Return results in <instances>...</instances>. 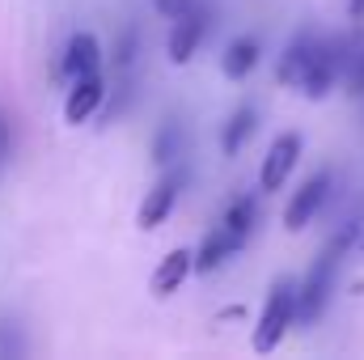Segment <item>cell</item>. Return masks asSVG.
Listing matches in <instances>:
<instances>
[{"instance_id": "cell-1", "label": "cell", "mask_w": 364, "mask_h": 360, "mask_svg": "<svg viewBox=\"0 0 364 360\" xmlns=\"http://www.w3.org/2000/svg\"><path fill=\"white\" fill-rule=\"evenodd\" d=\"M352 242H356V221H348V225L318 250V259L309 263L305 280L296 284V322H301V327H314V322L326 314V305H331V297H335V284H339V271H343V259H348Z\"/></svg>"}, {"instance_id": "cell-2", "label": "cell", "mask_w": 364, "mask_h": 360, "mask_svg": "<svg viewBox=\"0 0 364 360\" xmlns=\"http://www.w3.org/2000/svg\"><path fill=\"white\" fill-rule=\"evenodd\" d=\"M356 47H360L356 34H326V38H318V51H314V60H309V73H305V81H301V93H305V97H326V93L343 81V73H348Z\"/></svg>"}, {"instance_id": "cell-3", "label": "cell", "mask_w": 364, "mask_h": 360, "mask_svg": "<svg viewBox=\"0 0 364 360\" xmlns=\"http://www.w3.org/2000/svg\"><path fill=\"white\" fill-rule=\"evenodd\" d=\"M292 327H296V280L279 275L263 301L259 327H255V352H275Z\"/></svg>"}, {"instance_id": "cell-4", "label": "cell", "mask_w": 364, "mask_h": 360, "mask_svg": "<svg viewBox=\"0 0 364 360\" xmlns=\"http://www.w3.org/2000/svg\"><path fill=\"white\" fill-rule=\"evenodd\" d=\"M212 26H216L212 0H195L186 13H178L170 21V60L174 64H191V55H199V47L208 43Z\"/></svg>"}, {"instance_id": "cell-5", "label": "cell", "mask_w": 364, "mask_h": 360, "mask_svg": "<svg viewBox=\"0 0 364 360\" xmlns=\"http://www.w3.org/2000/svg\"><path fill=\"white\" fill-rule=\"evenodd\" d=\"M186 182H191V170L174 162V166H166V174L149 186V195H144V203H140V229L144 233H153V229H161L166 221H170V212L178 208V195L186 191Z\"/></svg>"}, {"instance_id": "cell-6", "label": "cell", "mask_w": 364, "mask_h": 360, "mask_svg": "<svg viewBox=\"0 0 364 360\" xmlns=\"http://www.w3.org/2000/svg\"><path fill=\"white\" fill-rule=\"evenodd\" d=\"M301 153H305L301 132H279V136L272 140V149H267V157H263V166H259V186H263L267 195L279 191L284 182L292 179V170H296Z\"/></svg>"}, {"instance_id": "cell-7", "label": "cell", "mask_w": 364, "mask_h": 360, "mask_svg": "<svg viewBox=\"0 0 364 360\" xmlns=\"http://www.w3.org/2000/svg\"><path fill=\"white\" fill-rule=\"evenodd\" d=\"M331 186H335V174H331V170L309 174V179L301 182V191L288 199V208H284V229H288V233H301V229L318 216V208L326 203Z\"/></svg>"}, {"instance_id": "cell-8", "label": "cell", "mask_w": 364, "mask_h": 360, "mask_svg": "<svg viewBox=\"0 0 364 360\" xmlns=\"http://www.w3.org/2000/svg\"><path fill=\"white\" fill-rule=\"evenodd\" d=\"M318 30H296L292 38H288V47H284V55H279V64H275V81L279 85H288V90H301V81H305V73H309V60H314V51H318Z\"/></svg>"}, {"instance_id": "cell-9", "label": "cell", "mask_w": 364, "mask_h": 360, "mask_svg": "<svg viewBox=\"0 0 364 360\" xmlns=\"http://www.w3.org/2000/svg\"><path fill=\"white\" fill-rule=\"evenodd\" d=\"M106 73L97 68V73H85V77H77V81H68V97H64V119L68 123H85L93 119L97 110H102V102H106Z\"/></svg>"}, {"instance_id": "cell-10", "label": "cell", "mask_w": 364, "mask_h": 360, "mask_svg": "<svg viewBox=\"0 0 364 360\" xmlns=\"http://www.w3.org/2000/svg\"><path fill=\"white\" fill-rule=\"evenodd\" d=\"M242 246H246V242H242L237 233H229V229L216 221V225H212V233H208V238L199 242V250H195V271H199V275L220 271L233 255H237V250H242Z\"/></svg>"}, {"instance_id": "cell-11", "label": "cell", "mask_w": 364, "mask_h": 360, "mask_svg": "<svg viewBox=\"0 0 364 360\" xmlns=\"http://www.w3.org/2000/svg\"><path fill=\"white\" fill-rule=\"evenodd\" d=\"M191 271H195V250H186V246L170 250V255L153 268L149 292H153V297H174L182 284H186V275H191Z\"/></svg>"}, {"instance_id": "cell-12", "label": "cell", "mask_w": 364, "mask_h": 360, "mask_svg": "<svg viewBox=\"0 0 364 360\" xmlns=\"http://www.w3.org/2000/svg\"><path fill=\"white\" fill-rule=\"evenodd\" d=\"M97 68H102V47H97V38H93L90 30H77V34L68 38V47H64L60 73H64L68 81H77V77H85V73H97Z\"/></svg>"}, {"instance_id": "cell-13", "label": "cell", "mask_w": 364, "mask_h": 360, "mask_svg": "<svg viewBox=\"0 0 364 360\" xmlns=\"http://www.w3.org/2000/svg\"><path fill=\"white\" fill-rule=\"evenodd\" d=\"M255 132H259V106H255V102L233 106V110H229V119H225V127H220V153H225V157L242 153V149L250 144V136H255Z\"/></svg>"}, {"instance_id": "cell-14", "label": "cell", "mask_w": 364, "mask_h": 360, "mask_svg": "<svg viewBox=\"0 0 364 360\" xmlns=\"http://www.w3.org/2000/svg\"><path fill=\"white\" fill-rule=\"evenodd\" d=\"M259 60H263V43H259L255 34H237V38L225 47L220 73H225L229 81H242V77H250V73L259 68Z\"/></svg>"}, {"instance_id": "cell-15", "label": "cell", "mask_w": 364, "mask_h": 360, "mask_svg": "<svg viewBox=\"0 0 364 360\" xmlns=\"http://www.w3.org/2000/svg\"><path fill=\"white\" fill-rule=\"evenodd\" d=\"M182 153H186V127H182V119H166L153 136V166L166 170V166L182 162Z\"/></svg>"}, {"instance_id": "cell-16", "label": "cell", "mask_w": 364, "mask_h": 360, "mask_svg": "<svg viewBox=\"0 0 364 360\" xmlns=\"http://www.w3.org/2000/svg\"><path fill=\"white\" fill-rule=\"evenodd\" d=\"M220 225H225L229 233H237L242 242H250V233H255V225H259V199H255V195H237V199L220 212Z\"/></svg>"}, {"instance_id": "cell-17", "label": "cell", "mask_w": 364, "mask_h": 360, "mask_svg": "<svg viewBox=\"0 0 364 360\" xmlns=\"http://www.w3.org/2000/svg\"><path fill=\"white\" fill-rule=\"evenodd\" d=\"M30 352L26 344V327L13 314H0V360H21Z\"/></svg>"}, {"instance_id": "cell-18", "label": "cell", "mask_w": 364, "mask_h": 360, "mask_svg": "<svg viewBox=\"0 0 364 360\" xmlns=\"http://www.w3.org/2000/svg\"><path fill=\"white\" fill-rule=\"evenodd\" d=\"M136 55H140V30L132 26V30H123V34H119V47H114V68H119V73H127V68L136 64Z\"/></svg>"}, {"instance_id": "cell-19", "label": "cell", "mask_w": 364, "mask_h": 360, "mask_svg": "<svg viewBox=\"0 0 364 360\" xmlns=\"http://www.w3.org/2000/svg\"><path fill=\"white\" fill-rule=\"evenodd\" d=\"M343 85L352 97H364V43L356 47V55H352V64H348V73H343Z\"/></svg>"}, {"instance_id": "cell-20", "label": "cell", "mask_w": 364, "mask_h": 360, "mask_svg": "<svg viewBox=\"0 0 364 360\" xmlns=\"http://www.w3.org/2000/svg\"><path fill=\"white\" fill-rule=\"evenodd\" d=\"M191 4H195V0H153V9H157L166 21H174V17H178V13H186Z\"/></svg>"}, {"instance_id": "cell-21", "label": "cell", "mask_w": 364, "mask_h": 360, "mask_svg": "<svg viewBox=\"0 0 364 360\" xmlns=\"http://www.w3.org/2000/svg\"><path fill=\"white\" fill-rule=\"evenodd\" d=\"M9 153H13V132H9V119H4V110H0V170H4Z\"/></svg>"}, {"instance_id": "cell-22", "label": "cell", "mask_w": 364, "mask_h": 360, "mask_svg": "<svg viewBox=\"0 0 364 360\" xmlns=\"http://www.w3.org/2000/svg\"><path fill=\"white\" fill-rule=\"evenodd\" d=\"M352 17H364V0H352Z\"/></svg>"}, {"instance_id": "cell-23", "label": "cell", "mask_w": 364, "mask_h": 360, "mask_svg": "<svg viewBox=\"0 0 364 360\" xmlns=\"http://www.w3.org/2000/svg\"><path fill=\"white\" fill-rule=\"evenodd\" d=\"M360 246H364V238H360Z\"/></svg>"}]
</instances>
